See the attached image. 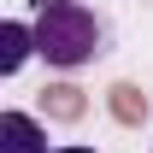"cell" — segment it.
Instances as JSON below:
<instances>
[{
	"label": "cell",
	"mask_w": 153,
	"mask_h": 153,
	"mask_svg": "<svg viewBox=\"0 0 153 153\" xmlns=\"http://www.w3.org/2000/svg\"><path fill=\"white\" fill-rule=\"evenodd\" d=\"M0 153H47V135L30 112H6L0 118Z\"/></svg>",
	"instance_id": "7a4b0ae2"
},
{
	"label": "cell",
	"mask_w": 153,
	"mask_h": 153,
	"mask_svg": "<svg viewBox=\"0 0 153 153\" xmlns=\"http://www.w3.org/2000/svg\"><path fill=\"white\" fill-rule=\"evenodd\" d=\"M100 18L82 6V0H59V6H41L36 18V53L59 71H76V65H88L100 53Z\"/></svg>",
	"instance_id": "6da1fadb"
},
{
	"label": "cell",
	"mask_w": 153,
	"mask_h": 153,
	"mask_svg": "<svg viewBox=\"0 0 153 153\" xmlns=\"http://www.w3.org/2000/svg\"><path fill=\"white\" fill-rule=\"evenodd\" d=\"M112 118L118 124H141V118H147V94H141L135 82H118L112 88Z\"/></svg>",
	"instance_id": "5b68a950"
},
{
	"label": "cell",
	"mask_w": 153,
	"mask_h": 153,
	"mask_svg": "<svg viewBox=\"0 0 153 153\" xmlns=\"http://www.w3.org/2000/svg\"><path fill=\"white\" fill-rule=\"evenodd\" d=\"M30 47H36V30H24V24H0V71H6V76L30 59Z\"/></svg>",
	"instance_id": "277c9868"
},
{
	"label": "cell",
	"mask_w": 153,
	"mask_h": 153,
	"mask_svg": "<svg viewBox=\"0 0 153 153\" xmlns=\"http://www.w3.org/2000/svg\"><path fill=\"white\" fill-rule=\"evenodd\" d=\"M59 153H94V147H59Z\"/></svg>",
	"instance_id": "8992f818"
},
{
	"label": "cell",
	"mask_w": 153,
	"mask_h": 153,
	"mask_svg": "<svg viewBox=\"0 0 153 153\" xmlns=\"http://www.w3.org/2000/svg\"><path fill=\"white\" fill-rule=\"evenodd\" d=\"M41 106H47V118H65V124H76V118L88 112V100H82L76 82H53V88H41Z\"/></svg>",
	"instance_id": "3957f363"
},
{
	"label": "cell",
	"mask_w": 153,
	"mask_h": 153,
	"mask_svg": "<svg viewBox=\"0 0 153 153\" xmlns=\"http://www.w3.org/2000/svg\"><path fill=\"white\" fill-rule=\"evenodd\" d=\"M36 6H59V0H36Z\"/></svg>",
	"instance_id": "52a82bcc"
}]
</instances>
